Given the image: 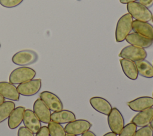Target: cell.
<instances>
[{
  "label": "cell",
  "mask_w": 153,
  "mask_h": 136,
  "mask_svg": "<svg viewBox=\"0 0 153 136\" xmlns=\"http://www.w3.org/2000/svg\"><path fill=\"white\" fill-rule=\"evenodd\" d=\"M23 0H0V4L5 8H14L20 5Z\"/></svg>",
  "instance_id": "26"
},
{
  "label": "cell",
  "mask_w": 153,
  "mask_h": 136,
  "mask_svg": "<svg viewBox=\"0 0 153 136\" xmlns=\"http://www.w3.org/2000/svg\"><path fill=\"white\" fill-rule=\"evenodd\" d=\"M127 10L129 14L135 20L148 22L152 18V12L139 2H130L127 4Z\"/></svg>",
  "instance_id": "1"
},
{
  "label": "cell",
  "mask_w": 153,
  "mask_h": 136,
  "mask_svg": "<svg viewBox=\"0 0 153 136\" xmlns=\"http://www.w3.org/2000/svg\"><path fill=\"white\" fill-rule=\"evenodd\" d=\"M91 126L92 124L87 120L76 119L67 123L64 128L67 134L79 135L90 130Z\"/></svg>",
  "instance_id": "7"
},
{
  "label": "cell",
  "mask_w": 153,
  "mask_h": 136,
  "mask_svg": "<svg viewBox=\"0 0 153 136\" xmlns=\"http://www.w3.org/2000/svg\"><path fill=\"white\" fill-rule=\"evenodd\" d=\"M38 59L37 53L30 50L20 51L13 56L12 61L16 65L26 66L35 63Z\"/></svg>",
  "instance_id": "5"
},
{
  "label": "cell",
  "mask_w": 153,
  "mask_h": 136,
  "mask_svg": "<svg viewBox=\"0 0 153 136\" xmlns=\"http://www.w3.org/2000/svg\"><path fill=\"white\" fill-rule=\"evenodd\" d=\"M152 96H153V93H152ZM153 98V97H152Z\"/></svg>",
  "instance_id": "38"
},
{
  "label": "cell",
  "mask_w": 153,
  "mask_h": 136,
  "mask_svg": "<svg viewBox=\"0 0 153 136\" xmlns=\"http://www.w3.org/2000/svg\"><path fill=\"white\" fill-rule=\"evenodd\" d=\"M126 41L131 45L140 47L143 49L151 47L153 44L152 39L147 38L134 32L130 33L126 37Z\"/></svg>",
  "instance_id": "15"
},
{
  "label": "cell",
  "mask_w": 153,
  "mask_h": 136,
  "mask_svg": "<svg viewBox=\"0 0 153 136\" xmlns=\"http://www.w3.org/2000/svg\"><path fill=\"white\" fill-rule=\"evenodd\" d=\"M137 130V126L132 122L124 125L118 136H133Z\"/></svg>",
  "instance_id": "24"
},
{
  "label": "cell",
  "mask_w": 153,
  "mask_h": 136,
  "mask_svg": "<svg viewBox=\"0 0 153 136\" xmlns=\"http://www.w3.org/2000/svg\"><path fill=\"white\" fill-rule=\"evenodd\" d=\"M35 136H50L48 127L47 126H41L39 131L36 134Z\"/></svg>",
  "instance_id": "28"
},
{
  "label": "cell",
  "mask_w": 153,
  "mask_h": 136,
  "mask_svg": "<svg viewBox=\"0 0 153 136\" xmlns=\"http://www.w3.org/2000/svg\"><path fill=\"white\" fill-rule=\"evenodd\" d=\"M120 62L124 75L131 80L137 79L139 74L135 63L124 58L120 59Z\"/></svg>",
  "instance_id": "20"
},
{
  "label": "cell",
  "mask_w": 153,
  "mask_h": 136,
  "mask_svg": "<svg viewBox=\"0 0 153 136\" xmlns=\"http://www.w3.org/2000/svg\"><path fill=\"white\" fill-rule=\"evenodd\" d=\"M150 126L152 128V129H153V118H152V120H151V122H150Z\"/></svg>",
  "instance_id": "34"
},
{
  "label": "cell",
  "mask_w": 153,
  "mask_h": 136,
  "mask_svg": "<svg viewBox=\"0 0 153 136\" xmlns=\"http://www.w3.org/2000/svg\"><path fill=\"white\" fill-rule=\"evenodd\" d=\"M152 22H153V16H152Z\"/></svg>",
  "instance_id": "36"
},
{
  "label": "cell",
  "mask_w": 153,
  "mask_h": 136,
  "mask_svg": "<svg viewBox=\"0 0 153 136\" xmlns=\"http://www.w3.org/2000/svg\"><path fill=\"white\" fill-rule=\"evenodd\" d=\"M50 136H66L65 128L60 124L51 120L48 123Z\"/></svg>",
  "instance_id": "23"
},
{
  "label": "cell",
  "mask_w": 153,
  "mask_h": 136,
  "mask_svg": "<svg viewBox=\"0 0 153 136\" xmlns=\"http://www.w3.org/2000/svg\"><path fill=\"white\" fill-rule=\"evenodd\" d=\"M127 106L131 110L139 112L153 107V98L149 96L140 97L128 101Z\"/></svg>",
  "instance_id": "12"
},
{
  "label": "cell",
  "mask_w": 153,
  "mask_h": 136,
  "mask_svg": "<svg viewBox=\"0 0 153 136\" xmlns=\"http://www.w3.org/2000/svg\"><path fill=\"white\" fill-rule=\"evenodd\" d=\"M139 2L148 8L153 5V0H139Z\"/></svg>",
  "instance_id": "29"
},
{
  "label": "cell",
  "mask_w": 153,
  "mask_h": 136,
  "mask_svg": "<svg viewBox=\"0 0 153 136\" xmlns=\"http://www.w3.org/2000/svg\"><path fill=\"white\" fill-rule=\"evenodd\" d=\"M17 136H34L33 134L25 126L19 128L17 132Z\"/></svg>",
  "instance_id": "27"
},
{
  "label": "cell",
  "mask_w": 153,
  "mask_h": 136,
  "mask_svg": "<svg viewBox=\"0 0 153 136\" xmlns=\"http://www.w3.org/2000/svg\"><path fill=\"white\" fill-rule=\"evenodd\" d=\"M152 66H153V65H152Z\"/></svg>",
  "instance_id": "40"
},
{
  "label": "cell",
  "mask_w": 153,
  "mask_h": 136,
  "mask_svg": "<svg viewBox=\"0 0 153 136\" xmlns=\"http://www.w3.org/2000/svg\"><path fill=\"white\" fill-rule=\"evenodd\" d=\"M77 1H80V0H77Z\"/></svg>",
  "instance_id": "39"
},
{
  "label": "cell",
  "mask_w": 153,
  "mask_h": 136,
  "mask_svg": "<svg viewBox=\"0 0 153 136\" xmlns=\"http://www.w3.org/2000/svg\"><path fill=\"white\" fill-rule=\"evenodd\" d=\"M135 63L138 74L146 78H153V66L145 59L137 61Z\"/></svg>",
  "instance_id": "21"
},
{
  "label": "cell",
  "mask_w": 153,
  "mask_h": 136,
  "mask_svg": "<svg viewBox=\"0 0 153 136\" xmlns=\"http://www.w3.org/2000/svg\"><path fill=\"white\" fill-rule=\"evenodd\" d=\"M108 123L111 131L117 135L120 134L124 126V119L117 108H112L108 115Z\"/></svg>",
  "instance_id": "6"
},
{
  "label": "cell",
  "mask_w": 153,
  "mask_h": 136,
  "mask_svg": "<svg viewBox=\"0 0 153 136\" xmlns=\"http://www.w3.org/2000/svg\"><path fill=\"white\" fill-rule=\"evenodd\" d=\"M39 98L51 111L57 112L63 109V105L59 97L55 94L45 91L40 93Z\"/></svg>",
  "instance_id": "9"
},
{
  "label": "cell",
  "mask_w": 153,
  "mask_h": 136,
  "mask_svg": "<svg viewBox=\"0 0 153 136\" xmlns=\"http://www.w3.org/2000/svg\"><path fill=\"white\" fill-rule=\"evenodd\" d=\"M0 48H1V44H0Z\"/></svg>",
  "instance_id": "37"
},
{
  "label": "cell",
  "mask_w": 153,
  "mask_h": 136,
  "mask_svg": "<svg viewBox=\"0 0 153 136\" xmlns=\"http://www.w3.org/2000/svg\"><path fill=\"white\" fill-rule=\"evenodd\" d=\"M133 136H153V129L150 125H146L136 130Z\"/></svg>",
  "instance_id": "25"
},
{
  "label": "cell",
  "mask_w": 153,
  "mask_h": 136,
  "mask_svg": "<svg viewBox=\"0 0 153 136\" xmlns=\"http://www.w3.org/2000/svg\"><path fill=\"white\" fill-rule=\"evenodd\" d=\"M0 94L4 98L13 101H19L20 94L14 84L8 82H0Z\"/></svg>",
  "instance_id": "14"
},
{
  "label": "cell",
  "mask_w": 153,
  "mask_h": 136,
  "mask_svg": "<svg viewBox=\"0 0 153 136\" xmlns=\"http://www.w3.org/2000/svg\"><path fill=\"white\" fill-rule=\"evenodd\" d=\"M25 108L23 106H19L16 107L10 116L8 120V125L9 128L14 129L17 128L22 122L23 119V115Z\"/></svg>",
  "instance_id": "19"
},
{
  "label": "cell",
  "mask_w": 153,
  "mask_h": 136,
  "mask_svg": "<svg viewBox=\"0 0 153 136\" xmlns=\"http://www.w3.org/2000/svg\"><path fill=\"white\" fill-rule=\"evenodd\" d=\"M33 109V112L41 122L44 123H48L51 121V110L41 98H38L35 100Z\"/></svg>",
  "instance_id": "11"
},
{
  "label": "cell",
  "mask_w": 153,
  "mask_h": 136,
  "mask_svg": "<svg viewBox=\"0 0 153 136\" xmlns=\"http://www.w3.org/2000/svg\"><path fill=\"white\" fill-rule=\"evenodd\" d=\"M41 88V79H36L19 84L17 91L23 96H32L37 94Z\"/></svg>",
  "instance_id": "8"
},
{
  "label": "cell",
  "mask_w": 153,
  "mask_h": 136,
  "mask_svg": "<svg viewBox=\"0 0 153 136\" xmlns=\"http://www.w3.org/2000/svg\"><path fill=\"white\" fill-rule=\"evenodd\" d=\"M119 57L136 62L145 59L147 57V52L143 48L130 45L125 47L121 50L119 54Z\"/></svg>",
  "instance_id": "4"
},
{
  "label": "cell",
  "mask_w": 153,
  "mask_h": 136,
  "mask_svg": "<svg viewBox=\"0 0 153 136\" xmlns=\"http://www.w3.org/2000/svg\"><path fill=\"white\" fill-rule=\"evenodd\" d=\"M23 122L25 126L33 134H36L41 128V121L35 113L30 109L25 110Z\"/></svg>",
  "instance_id": "10"
},
{
  "label": "cell",
  "mask_w": 153,
  "mask_h": 136,
  "mask_svg": "<svg viewBox=\"0 0 153 136\" xmlns=\"http://www.w3.org/2000/svg\"><path fill=\"white\" fill-rule=\"evenodd\" d=\"M103 136H117V135L113 132H109L106 133Z\"/></svg>",
  "instance_id": "32"
},
{
  "label": "cell",
  "mask_w": 153,
  "mask_h": 136,
  "mask_svg": "<svg viewBox=\"0 0 153 136\" xmlns=\"http://www.w3.org/2000/svg\"><path fill=\"white\" fill-rule=\"evenodd\" d=\"M139 0H120V3L123 4H127L130 2H137Z\"/></svg>",
  "instance_id": "31"
},
{
  "label": "cell",
  "mask_w": 153,
  "mask_h": 136,
  "mask_svg": "<svg viewBox=\"0 0 153 136\" xmlns=\"http://www.w3.org/2000/svg\"><path fill=\"white\" fill-rule=\"evenodd\" d=\"M36 76V72L29 67H20L16 68L11 72L9 76V81L14 85L22 83L33 79Z\"/></svg>",
  "instance_id": "3"
},
{
  "label": "cell",
  "mask_w": 153,
  "mask_h": 136,
  "mask_svg": "<svg viewBox=\"0 0 153 136\" xmlns=\"http://www.w3.org/2000/svg\"><path fill=\"white\" fill-rule=\"evenodd\" d=\"M132 30L134 33L153 40V26L148 22L133 20Z\"/></svg>",
  "instance_id": "16"
},
{
  "label": "cell",
  "mask_w": 153,
  "mask_h": 136,
  "mask_svg": "<svg viewBox=\"0 0 153 136\" xmlns=\"http://www.w3.org/2000/svg\"><path fill=\"white\" fill-rule=\"evenodd\" d=\"M15 109V104L13 101H5L0 104V123L4 122L10 116Z\"/></svg>",
  "instance_id": "22"
},
{
  "label": "cell",
  "mask_w": 153,
  "mask_h": 136,
  "mask_svg": "<svg viewBox=\"0 0 153 136\" xmlns=\"http://www.w3.org/2000/svg\"><path fill=\"white\" fill-rule=\"evenodd\" d=\"M133 17L128 13L125 14L118 20L115 29V39L118 42L126 40L132 30Z\"/></svg>",
  "instance_id": "2"
},
{
  "label": "cell",
  "mask_w": 153,
  "mask_h": 136,
  "mask_svg": "<svg viewBox=\"0 0 153 136\" xmlns=\"http://www.w3.org/2000/svg\"><path fill=\"white\" fill-rule=\"evenodd\" d=\"M153 118V107H149L139 112L132 119L131 122L138 127L148 125Z\"/></svg>",
  "instance_id": "17"
},
{
  "label": "cell",
  "mask_w": 153,
  "mask_h": 136,
  "mask_svg": "<svg viewBox=\"0 0 153 136\" xmlns=\"http://www.w3.org/2000/svg\"><path fill=\"white\" fill-rule=\"evenodd\" d=\"M5 101V98H4V97H2L1 94H0V104H2L3 102Z\"/></svg>",
  "instance_id": "33"
},
{
  "label": "cell",
  "mask_w": 153,
  "mask_h": 136,
  "mask_svg": "<svg viewBox=\"0 0 153 136\" xmlns=\"http://www.w3.org/2000/svg\"><path fill=\"white\" fill-rule=\"evenodd\" d=\"M91 107L99 113L108 116L111 112L112 107L110 103L101 97H93L90 99Z\"/></svg>",
  "instance_id": "13"
},
{
  "label": "cell",
  "mask_w": 153,
  "mask_h": 136,
  "mask_svg": "<svg viewBox=\"0 0 153 136\" xmlns=\"http://www.w3.org/2000/svg\"><path fill=\"white\" fill-rule=\"evenodd\" d=\"M81 136H96V135L91 131H87L86 132H85L84 133H83Z\"/></svg>",
  "instance_id": "30"
},
{
  "label": "cell",
  "mask_w": 153,
  "mask_h": 136,
  "mask_svg": "<svg viewBox=\"0 0 153 136\" xmlns=\"http://www.w3.org/2000/svg\"><path fill=\"white\" fill-rule=\"evenodd\" d=\"M66 136H78V135H73V134H67L66 133Z\"/></svg>",
  "instance_id": "35"
},
{
  "label": "cell",
  "mask_w": 153,
  "mask_h": 136,
  "mask_svg": "<svg viewBox=\"0 0 153 136\" xmlns=\"http://www.w3.org/2000/svg\"><path fill=\"white\" fill-rule=\"evenodd\" d=\"M76 120L75 115L68 110H61L54 112L51 115V120L60 124L68 123Z\"/></svg>",
  "instance_id": "18"
}]
</instances>
